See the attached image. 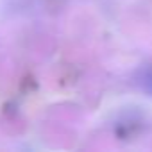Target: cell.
Instances as JSON below:
<instances>
[{"mask_svg": "<svg viewBox=\"0 0 152 152\" xmlns=\"http://www.w3.org/2000/svg\"><path fill=\"white\" fill-rule=\"evenodd\" d=\"M145 88H147L148 91H152V72L148 73V77H147V83H145Z\"/></svg>", "mask_w": 152, "mask_h": 152, "instance_id": "cell-1", "label": "cell"}]
</instances>
